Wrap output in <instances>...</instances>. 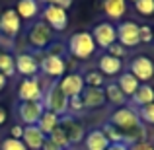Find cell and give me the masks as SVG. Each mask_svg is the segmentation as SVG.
I'll return each mask as SVG.
<instances>
[{"label": "cell", "instance_id": "cell-1", "mask_svg": "<svg viewBox=\"0 0 154 150\" xmlns=\"http://www.w3.org/2000/svg\"><path fill=\"white\" fill-rule=\"evenodd\" d=\"M109 123L119 129L121 136H123V142L129 144V146L146 140V129H144L143 121L139 119L135 107H129V105L117 107L111 113V117H109Z\"/></svg>", "mask_w": 154, "mask_h": 150}, {"label": "cell", "instance_id": "cell-2", "mask_svg": "<svg viewBox=\"0 0 154 150\" xmlns=\"http://www.w3.org/2000/svg\"><path fill=\"white\" fill-rule=\"evenodd\" d=\"M66 47H68V53L78 60L92 59L96 55V49H98L90 31H76V33H72L68 37Z\"/></svg>", "mask_w": 154, "mask_h": 150}, {"label": "cell", "instance_id": "cell-3", "mask_svg": "<svg viewBox=\"0 0 154 150\" xmlns=\"http://www.w3.org/2000/svg\"><path fill=\"white\" fill-rule=\"evenodd\" d=\"M43 107H45L47 111L57 113L59 117H63V115L68 113V98L64 96L59 80L51 82L49 86H47V90L43 92Z\"/></svg>", "mask_w": 154, "mask_h": 150}, {"label": "cell", "instance_id": "cell-4", "mask_svg": "<svg viewBox=\"0 0 154 150\" xmlns=\"http://www.w3.org/2000/svg\"><path fill=\"white\" fill-rule=\"evenodd\" d=\"M26 37H27V43H29L33 49L41 51V49H47V47H51L53 43H55V31H53L43 20H39V22H33L29 26Z\"/></svg>", "mask_w": 154, "mask_h": 150}, {"label": "cell", "instance_id": "cell-5", "mask_svg": "<svg viewBox=\"0 0 154 150\" xmlns=\"http://www.w3.org/2000/svg\"><path fill=\"white\" fill-rule=\"evenodd\" d=\"M41 20L53 31H64L68 27V12L63 10L60 6H55V4H49L43 8Z\"/></svg>", "mask_w": 154, "mask_h": 150}, {"label": "cell", "instance_id": "cell-6", "mask_svg": "<svg viewBox=\"0 0 154 150\" xmlns=\"http://www.w3.org/2000/svg\"><path fill=\"white\" fill-rule=\"evenodd\" d=\"M127 70L131 72L139 82H144V84L150 82L154 78V63H152V59H148V57H144V55L133 57Z\"/></svg>", "mask_w": 154, "mask_h": 150}, {"label": "cell", "instance_id": "cell-7", "mask_svg": "<svg viewBox=\"0 0 154 150\" xmlns=\"http://www.w3.org/2000/svg\"><path fill=\"white\" fill-rule=\"evenodd\" d=\"M18 98L20 101H43V86L39 76L23 78L18 88Z\"/></svg>", "mask_w": 154, "mask_h": 150}, {"label": "cell", "instance_id": "cell-8", "mask_svg": "<svg viewBox=\"0 0 154 150\" xmlns=\"http://www.w3.org/2000/svg\"><path fill=\"white\" fill-rule=\"evenodd\" d=\"M39 72H43L49 78H63L66 72V63L60 55H51L47 53L41 60H39Z\"/></svg>", "mask_w": 154, "mask_h": 150}, {"label": "cell", "instance_id": "cell-9", "mask_svg": "<svg viewBox=\"0 0 154 150\" xmlns=\"http://www.w3.org/2000/svg\"><path fill=\"white\" fill-rule=\"evenodd\" d=\"M92 37H94L96 47H100V49L105 51L109 45H113V43L117 41V27L113 26L111 22H102L94 27Z\"/></svg>", "mask_w": 154, "mask_h": 150}, {"label": "cell", "instance_id": "cell-10", "mask_svg": "<svg viewBox=\"0 0 154 150\" xmlns=\"http://www.w3.org/2000/svg\"><path fill=\"white\" fill-rule=\"evenodd\" d=\"M43 111H45L43 101H20L18 103V117L23 125H37Z\"/></svg>", "mask_w": 154, "mask_h": 150}, {"label": "cell", "instance_id": "cell-11", "mask_svg": "<svg viewBox=\"0 0 154 150\" xmlns=\"http://www.w3.org/2000/svg\"><path fill=\"white\" fill-rule=\"evenodd\" d=\"M22 31V20L16 14V10H4L0 14V33L6 35L8 39H16Z\"/></svg>", "mask_w": 154, "mask_h": 150}, {"label": "cell", "instance_id": "cell-12", "mask_svg": "<svg viewBox=\"0 0 154 150\" xmlns=\"http://www.w3.org/2000/svg\"><path fill=\"white\" fill-rule=\"evenodd\" d=\"M59 125L64 129L70 146H72V144L82 142L84 136H86V129H84V125L80 123V121H76V117H72V115H63L59 119Z\"/></svg>", "mask_w": 154, "mask_h": 150}, {"label": "cell", "instance_id": "cell-13", "mask_svg": "<svg viewBox=\"0 0 154 150\" xmlns=\"http://www.w3.org/2000/svg\"><path fill=\"white\" fill-rule=\"evenodd\" d=\"M117 27V43L125 47V49H131V47H137L140 43L139 39V26L135 22H121Z\"/></svg>", "mask_w": 154, "mask_h": 150}, {"label": "cell", "instance_id": "cell-14", "mask_svg": "<svg viewBox=\"0 0 154 150\" xmlns=\"http://www.w3.org/2000/svg\"><path fill=\"white\" fill-rule=\"evenodd\" d=\"M16 72L22 74L23 78H31V76H39V60L35 55L29 53H20L16 55Z\"/></svg>", "mask_w": 154, "mask_h": 150}, {"label": "cell", "instance_id": "cell-15", "mask_svg": "<svg viewBox=\"0 0 154 150\" xmlns=\"http://www.w3.org/2000/svg\"><path fill=\"white\" fill-rule=\"evenodd\" d=\"M60 88H63L64 96L66 98H74V96H82L84 88H86V84H84V78L80 72H70V74H64L63 78L59 80Z\"/></svg>", "mask_w": 154, "mask_h": 150}, {"label": "cell", "instance_id": "cell-16", "mask_svg": "<svg viewBox=\"0 0 154 150\" xmlns=\"http://www.w3.org/2000/svg\"><path fill=\"white\" fill-rule=\"evenodd\" d=\"M45 139H47V136L37 129V125H23L22 142L27 146V150H41Z\"/></svg>", "mask_w": 154, "mask_h": 150}, {"label": "cell", "instance_id": "cell-17", "mask_svg": "<svg viewBox=\"0 0 154 150\" xmlns=\"http://www.w3.org/2000/svg\"><path fill=\"white\" fill-rule=\"evenodd\" d=\"M98 70L102 72L103 76H119L121 72H123V60L103 53L98 59Z\"/></svg>", "mask_w": 154, "mask_h": 150}, {"label": "cell", "instance_id": "cell-18", "mask_svg": "<svg viewBox=\"0 0 154 150\" xmlns=\"http://www.w3.org/2000/svg\"><path fill=\"white\" fill-rule=\"evenodd\" d=\"M41 12V2L39 0H18L16 4V14L20 16L22 22H29L35 20Z\"/></svg>", "mask_w": 154, "mask_h": 150}, {"label": "cell", "instance_id": "cell-19", "mask_svg": "<svg viewBox=\"0 0 154 150\" xmlns=\"http://www.w3.org/2000/svg\"><path fill=\"white\" fill-rule=\"evenodd\" d=\"M82 101H84V107L86 109H98V107H103L105 105V92L103 88H84L82 92Z\"/></svg>", "mask_w": 154, "mask_h": 150}, {"label": "cell", "instance_id": "cell-20", "mask_svg": "<svg viewBox=\"0 0 154 150\" xmlns=\"http://www.w3.org/2000/svg\"><path fill=\"white\" fill-rule=\"evenodd\" d=\"M84 146H86V150H105L109 146V140L105 139L102 129H92L84 136Z\"/></svg>", "mask_w": 154, "mask_h": 150}, {"label": "cell", "instance_id": "cell-21", "mask_svg": "<svg viewBox=\"0 0 154 150\" xmlns=\"http://www.w3.org/2000/svg\"><path fill=\"white\" fill-rule=\"evenodd\" d=\"M117 86H119V90L123 92L125 98H133V94L139 90L140 82H139V80H137L129 70H123V72L119 74V78H117Z\"/></svg>", "mask_w": 154, "mask_h": 150}, {"label": "cell", "instance_id": "cell-22", "mask_svg": "<svg viewBox=\"0 0 154 150\" xmlns=\"http://www.w3.org/2000/svg\"><path fill=\"white\" fill-rule=\"evenodd\" d=\"M102 10L109 20H121L127 12V0H103Z\"/></svg>", "mask_w": 154, "mask_h": 150}, {"label": "cell", "instance_id": "cell-23", "mask_svg": "<svg viewBox=\"0 0 154 150\" xmlns=\"http://www.w3.org/2000/svg\"><path fill=\"white\" fill-rule=\"evenodd\" d=\"M133 105L135 107H143V105H148V103H154V88L150 84H140L139 90L133 94Z\"/></svg>", "mask_w": 154, "mask_h": 150}, {"label": "cell", "instance_id": "cell-24", "mask_svg": "<svg viewBox=\"0 0 154 150\" xmlns=\"http://www.w3.org/2000/svg\"><path fill=\"white\" fill-rule=\"evenodd\" d=\"M59 119L60 117L57 115V113H53V111H43V115L39 117V121H37V129L43 133L45 136H49L53 131H55L57 127H59Z\"/></svg>", "mask_w": 154, "mask_h": 150}, {"label": "cell", "instance_id": "cell-25", "mask_svg": "<svg viewBox=\"0 0 154 150\" xmlns=\"http://www.w3.org/2000/svg\"><path fill=\"white\" fill-rule=\"evenodd\" d=\"M103 92H105V99L109 101V103L117 105V107H123L127 98L123 96V92L119 90V86H117V82H109L103 86Z\"/></svg>", "mask_w": 154, "mask_h": 150}, {"label": "cell", "instance_id": "cell-26", "mask_svg": "<svg viewBox=\"0 0 154 150\" xmlns=\"http://www.w3.org/2000/svg\"><path fill=\"white\" fill-rule=\"evenodd\" d=\"M0 72H2L6 78H12L16 74V60L10 53L0 51Z\"/></svg>", "mask_w": 154, "mask_h": 150}, {"label": "cell", "instance_id": "cell-27", "mask_svg": "<svg viewBox=\"0 0 154 150\" xmlns=\"http://www.w3.org/2000/svg\"><path fill=\"white\" fill-rule=\"evenodd\" d=\"M82 78L88 88H103L105 86V76L100 70H88L82 74Z\"/></svg>", "mask_w": 154, "mask_h": 150}, {"label": "cell", "instance_id": "cell-28", "mask_svg": "<svg viewBox=\"0 0 154 150\" xmlns=\"http://www.w3.org/2000/svg\"><path fill=\"white\" fill-rule=\"evenodd\" d=\"M47 139L53 140V142H55L60 150H66L68 146H70V142H68V136H66V133H64V129L60 127V125H59V127H57L55 131L51 133L49 136H47Z\"/></svg>", "mask_w": 154, "mask_h": 150}, {"label": "cell", "instance_id": "cell-29", "mask_svg": "<svg viewBox=\"0 0 154 150\" xmlns=\"http://www.w3.org/2000/svg\"><path fill=\"white\" fill-rule=\"evenodd\" d=\"M102 133L105 135V139L109 140V144H115V142H123V136H121L119 129L115 127V125H111L109 121H105L102 125Z\"/></svg>", "mask_w": 154, "mask_h": 150}, {"label": "cell", "instance_id": "cell-30", "mask_svg": "<svg viewBox=\"0 0 154 150\" xmlns=\"http://www.w3.org/2000/svg\"><path fill=\"white\" fill-rule=\"evenodd\" d=\"M137 115H139V119L143 121V123L154 125V103H148V105H143V107H139Z\"/></svg>", "mask_w": 154, "mask_h": 150}, {"label": "cell", "instance_id": "cell-31", "mask_svg": "<svg viewBox=\"0 0 154 150\" xmlns=\"http://www.w3.org/2000/svg\"><path fill=\"white\" fill-rule=\"evenodd\" d=\"M135 10L139 12L140 16L148 18V16L154 14V0H137L135 2Z\"/></svg>", "mask_w": 154, "mask_h": 150}, {"label": "cell", "instance_id": "cell-32", "mask_svg": "<svg viewBox=\"0 0 154 150\" xmlns=\"http://www.w3.org/2000/svg\"><path fill=\"white\" fill-rule=\"evenodd\" d=\"M0 150H27V146L20 139H12V136H8V139H4L2 142H0Z\"/></svg>", "mask_w": 154, "mask_h": 150}, {"label": "cell", "instance_id": "cell-33", "mask_svg": "<svg viewBox=\"0 0 154 150\" xmlns=\"http://www.w3.org/2000/svg\"><path fill=\"white\" fill-rule=\"evenodd\" d=\"M84 101L80 96H74V98H68V111L72 113V117L74 115H78V113H82L84 111Z\"/></svg>", "mask_w": 154, "mask_h": 150}, {"label": "cell", "instance_id": "cell-34", "mask_svg": "<svg viewBox=\"0 0 154 150\" xmlns=\"http://www.w3.org/2000/svg\"><path fill=\"white\" fill-rule=\"evenodd\" d=\"M105 51H107V55L115 57V59H121V60H123V59H125V55H127V49H125L121 43H117V41L113 43V45H109Z\"/></svg>", "mask_w": 154, "mask_h": 150}, {"label": "cell", "instance_id": "cell-35", "mask_svg": "<svg viewBox=\"0 0 154 150\" xmlns=\"http://www.w3.org/2000/svg\"><path fill=\"white\" fill-rule=\"evenodd\" d=\"M139 39H140V43H150V41H154L152 27L150 26H139Z\"/></svg>", "mask_w": 154, "mask_h": 150}, {"label": "cell", "instance_id": "cell-36", "mask_svg": "<svg viewBox=\"0 0 154 150\" xmlns=\"http://www.w3.org/2000/svg\"><path fill=\"white\" fill-rule=\"evenodd\" d=\"M22 135H23V127L22 125H14V127L10 129V136L12 139H20L22 140Z\"/></svg>", "mask_w": 154, "mask_h": 150}, {"label": "cell", "instance_id": "cell-37", "mask_svg": "<svg viewBox=\"0 0 154 150\" xmlns=\"http://www.w3.org/2000/svg\"><path fill=\"white\" fill-rule=\"evenodd\" d=\"M129 150H154V146L150 142H137V144H133V146H129Z\"/></svg>", "mask_w": 154, "mask_h": 150}, {"label": "cell", "instance_id": "cell-38", "mask_svg": "<svg viewBox=\"0 0 154 150\" xmlns=\"http://www.w3.org/2000/svg\"><path fill=\"white\" fill-rule=\"evenodd\" d=\"M105 150H129V144H125V142H115V144H109Z\"/></svg>", "mask_w": 154, "mask_h": 150}, {"label": "cell", "instance_id": "cell-39", "mask_svg": "<svg viewBox=\"0 0 154 150\" xmlns=\"http://www.w3.org/2000/svg\"><path fill=\"white\" fill-rule=\"evenodd\" d=\"M41 150H60L59 146H57L53 140H49V139H45V142H43V146H41Z\"/></svg>", "mask_w": 154, "mask_h": 150}, {"label": "cell", "instance_id": "cell-40", "mask_svg": "<svg viewBox=\"0 0 154 150\" xmlns=\"http://www.w3.org/2000/svg\"><path fill=\"white\" fill-rule=\"evenodd\" d=\"M6 119H8V111H6V107H2V105H0V127L6 123Z\"/></svg>", "mask_w": 154, "mask_h": 150}, {"label": "cell", "instance_id": "cell-41", "mask_svg": "<svg viewBox=\"0 0 154 150\" xmlns=\"http://www.w3.org/2000/svg\"><path fill=\"white\" fill-rule=\"evenodd\" d=\"M57 6H60L63 10H66V12H68V8L72 6V0H60V2L57 4Z\"/></svg>", "mask_w": 154, "mask_h": 150}, {"label": "cell", "instance_id": "cell-42", "mask_svg": "<svg viewBox=\"0 0 154 150\" xmlns=\"http://www.w3.org/2000/svg\"><path fill=\"white\" fill-rule=\"evenodd\" d=\"M6 84H8V78L2 74V72H0V92H2L4 88H6Z\"/></svg>", "mask_w": 154, "mask_h": 150}, {"label": "cell", "instance_id": "cell-43", "mask_svg": "<svg viewBox=\"0 0 154 150\" xmlns=\"http://www.w3.org/2000/svg\"><path fill=\"white\" fill-rule=\"evenodd\" d=\"M39 2H41V4H47V6H49V4H55V6H57L60 0H39Z\"/></svg>", "mask_w": 154, "mask_h": 150}, {"label": "cell", "instance_id": "cell-44", "mask_svg": "<svg viewBox=\"0 0 154 150\" xmlns=\"http://www.w3.org/2000/svg\"><path fill=\"white\" fill-rule=\"evenodd\" d=\"M129 2H133V4H135V2H137V0H129Z\"/></svg>", "mask_w": 154, "mask_h": 150}, {"label": "cell", "instance_id": "cell-45", "mask_svg": "<svg viewBox=\"0 0 154 150\" xmlns=\"http://www.w3.org/2000/svg\"><path fill=\"white\" fill-rule=\"evenodd\" d=\"M152 35H154V29H152Z\"/></svg>", "mask_w": 154, "mask_h": 150}, {"label": "cell", "instance_id": "cell-46", "mask_svg": "<svg viewBox=\"0 0 154 150\" xmlns=\"http://www.w3.org/2000/svg\"><path fill=\"white\" fill-rule=\"evenodd\" d=\"M152 146H154V144H152Z\"/></svg>", "mask_w": 154, "mask_h": 150}]
</instances>
